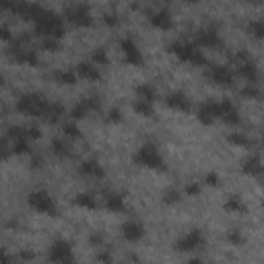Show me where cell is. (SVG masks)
Wrapping results in <instances>:
<instances>
[{"instance_id": "cell-39", "label": "cell", "mask_w": 264, "mask_h": 264, "mask_svg": "<svg viewBox=\"0 0 264 264\" xmlns=\"http://www.w3.org/2000/svg\"><path fill=\"white\" fill-rule=\"evenodd\" d=\"M0 264H13V256L5 248H0Z\"/></svg>"}, {"instance_id": "cell-33", "label": "cell", "mask_w": 264, "mask_h": 264, "mask_svg": "<svg viewBox=\"0 0 264 264\" xmlns=\"http://www.w3.org/2000/svg\"><path fill=\"white\" fill-rule=\"evenodd\" d=\"M43 48L48 52H58L60 50V39H56V37H43Z\"/></svg>"}, {"instance_id": "cell-23", "label": "cell", "mask_w": 264, "mask_h": 264, "mask_svg": "<svg viewBox=\"0 0 264 264\" xmlns=\"http://www.w3.org/2000/svg\"><path fill=\"white\" fill-rule=\"evenodd\" d=\"M52 153H54L56 157H70L72 155L70 145L64 139H54V141H52Z\"/></svg>"}, {"instance_id": "cell-19", "label": "cell", "mask_w": 264, "mask_h": 264, "mask_svg": "<svg viewBox=\"0 0 264 264\" xmlns=\"http://www.w3.org/2000/svg\"><path fill=\"white\" fill-rule=\"evenodd\" d=\"M74 72H76V76H83V78H87V81H99L101 78V70L93 62H81Z\"/></svg>"}, {"instance_id": "cell-14", "label": "cell", "mask_w": 264, "mask_h": 264, "mask_svg": "<svg viewBox=\"0 0 264 264\" xmlns=\"http://www.w3.org/2000/svg\"><path fill=\"white\" fill-rule=\"evenodd\" d=\"M64 116H66L64 105H62V103H58V101H50L41 118H43L46 122H50V124H56V122H60Z\"/></svg>"}, {"instance_id": "cell-25", "label": "cell", "mask_w": 264, "mask_h": 264, "mask_svg": "<svg viewBox=\"0 0 264 264\" xmlns=\"http://www.w3.org/2000/svg\"><path fill=\"white\" fill-rule=\"evenodd\" d=\"M132 110H135L139 116L149 118V116H153V103L143 101V99H135V103H132Z\"/></svg>"}, {"instance_id": "cell-16", "label": "cell", "mask_w": 264, "mask_h": 264, "mask_svg": "<svg viewBox=\"0 0 264 264\" xmlns=\"http://www.w3.org/2000/svg\"><path fill=\"white\" fill-rule=\"evenodd\" d=\"M103 206L112 210V213H122V210L126 208V202L122 198V194L118 192H105L103 194Z\"/></svg>"}, {"instance_id": "cell-22", "label": "cell", "mask_w": 264, "mask_h": 264, "mask_svg": "<svg viewBox=\"0 0 264 264\" xmlns=\"http://www.w3.org/2000/svg\"><path fill=\"white\" fill-rule=\"evenodd\" d=\"M54 78H56V83H60V85H74L76 83V72L68 70V68H60V70L54 72Z\"/></svg>"}, {"instance_id": "cell-26", "label": "cell", "mask_w": 264, "mask_h": 264, "mask_svg": "<svg viewBox=\"0 0 264 264\" xmlns=\"http://www.w3.org/2000/svg\"><path fill=\"white\" fill-rule=\"evenodd\" d=\"M62 132H64V139H78L81 137V130H78V124L74 120H66L62 124Z\"/></svg>"}, {"instance_id": "cell-24", "label": "cell", "mask_w": 264, "mask_h": 264, "mask_svg": "<svg viewBox=\"0 0 264 264\" xmlns=\"http://www.w3.org/2000/svg\"><path fill=\"white\" fill-rule=\"evenodd\" d=\"M78 206H83V208H97V204H99V200L95 198V194H89V192H83V194H78L76 196V200H74Z\"/></svg>"}, {"instance_id": "cell-17", "label": "cell", "mask_w": 264, "mask_h": 264, "mask_svg": "<svg viewBox=\"0 0 264 264\" xmlns=\"http://www.w3.org/2000/svg\"><path fill=\"white\" fill-rule=\"evenodd\" d=\"M78 173L89 178V180H101L105 175L103 167L97 163V161H83L81 165H78Z\"/></svg>"}, {"instance_id": "cell-28", "label": "cell", "mask_w": 264, "mask_h": 264, "mask_svg": "<svg viewBox=\"0 0 264 264\" xmlns=\"http://www.w3.org/2000/svg\"><path fill=\"white\" fill-rule=\"evenodd\" d=\"M225 208L227 210H231V213H244V210H246V204L242 202V198L240 196H229L227 198V202H225Z\"/></svg>"}, {"instance_id": "cell-9", "label": "cell", "mask_w": 264, "mask_h": 264, "mask_svg": "<svg viewBox=\"0 0 264 264\" xmlns=\"http://www.w3.org/2000/svg\"><path fill=\"white\" fill-rule=\"evenodd\" d=\"M120 50H122V54H124V60L126 64H132V66H143L145 58H143V52L139 50L137 41L132 39V37H124L120 41Z\"/></svg>"}, {"instance_id": "cell-13", "label": "cell", "mask_w": 264, "mask_h": 264, "mask_svg": "<svg viewBox=\"0 0 264 264\" xmlns=\"http://www.w3.org/2000/svg\"><path fill=\"white\" fill-rule=\"evenodd\" d=\"M122 235H124V240L137 244V242H141L143 237H145V227H143V223L137 221V219H128V221L122 225Z\"/></svg>"}, {"instance_id": "cell-36", "label": "cell", "mask_w": 264, "mask_h": 264, "mask_svg": "<svg viewBox=\"0 0 264 264\" xmlns=\"http://www.w3.org/2000/svg\"><path fill=\"white\" fill-rule=\"evenodd\" d=\"M227 240H229L231 244H235V246H240V244L244 242V237L240 235V231H237V229H233V231L227 233Z\"/></svg>"}, {"instance_id": "cell-6", "label": "cell", "mask_w": 264, "mask_h": 264, "mask_svg": "<svg viewBox=\"0 0 264 264\" xmlns=\"http://www.w3.org/2000/svg\"><path fill=\"white\" fill-rule=\"evenodd\" d=\"M64 17L68 23L76 25V27H89L93 23V17H91L87 5H68L64 11Z\"/></svg>"}, {"instance_id": "cell-12", "label": "cell", "mask_w": 264, "mask_h": 264, "mask_svg": "<svg viewBox=\"0 0 264 264\" xmlns=\"http://www.w3.org/2000/svg\"><path fill=\"white\" fill-rule=\"evenodd\" d=\"M165 103L169 105L171 110L182 112V114H188V112L192 110V101L188 99L186 93H182V91H173V93H169V95L165 97Z\"/></svg>"}, {"instance_id": "cell-31", "label": "cell", "mask_w": 264, "mask_h": 264, "mask_svg": "<svg viewBox=\"0 0 264 264\" xmlns=\"http://www.w3.org/2000/svg\"><path fill=\"white\" fill-rule=\"evenodd\" d=\"M180 198H182V192L178 188H167L163 192V202L165 204H175V202H180Z\"/></svg>"}, {"instance_id": "cell-15", "label": "cell", "mask_w": 264, "mask_h": 264, "mask_svg": "<svg viewBox=\"0 0 264 264\" xmlns=\"http://www.w3.org/2000/svg\"><path fill=\"white\" fill-rule=\"evenodd\" d=\"M237 72L246 78L248 85H258V81H260V70H258V66L252 60L242 62L240 66H237Z\"/></svg>"}, {"instance_id": "cell-21", "label": "cell", "mask_w": 264, "mask_h": 264, "mask_svg": "<svg viewBox=\"0 0 264 264\" xmlns=\"http://www.w3.org/2000/svg\"><path fill=\"white\" fill-rule=\"evenodd\" d=\"M155 97H157V91H155V87H153L151 83H141V85L137 87V99H143V101L153 103Z\"/></svg>"}, {"instance_id": "cell-11", "label": "cell", "mask_w": 264, "mask_h": 264, "mask_svg": "<svg viewBox=\"0 0 264 264\" xmlns=\"http://www.w3.org/2000/svg\"><path fill=\"white\" fill-rule=\"evenodd\" d=\"M149 23L153 25V27L161 29V31H167L173 27V17L167 9H159V11H151L149 13Z\"/></svg>"}, {"instance_id": "cell-7", "label": "cell", "mask_w": 264, "mask_h": 264, "mask_svg": "<svg viewBox=\"0 0 264 264\" xmlns=\"http://www.w3.org/2000/svg\"><path fill=\"white\" fill-rule=\"evenodd\" d=\"M194 41H196L194 43L196 48H215V50L223 48V39H221L219 31L215 27H202V29H198L196 35H194Z\"/></svg>"}, {"instance_id": "cell-41", "label": "cell", "mask_w": 264, "mask_h": 264, "mask_svg": "<svg viewBox=\"0 0 264 264\" xmlns=\"http://www.w3.org/2000/svg\"><path fill=\"white\" fill-rule=\"evenodd\" d=\"M0 39H13V33L9 29V25H0Z\"/></svg>"}, {"instance_id": "cell-42", "label": "cell", "mask_w": 264, "mask_h": 264, "mask_svg": "<svg viewBox=\"0 0 264 264\" xmlns=\"http://www.w3.org/2000/svg\"><path fill=\"white\" fill-rule=\"evenodd\" d=\"M206 184H208V186H217V184H219V175L217 173H208L206 175Z\"/></svg>"}, {"instance_id": "cell-10", "label": "cell", "mask_w": 264, "mask_h": 264, "mask_svg": "<svg viewBox=\"0 0 264 264\" xmlns=\"http://www.w3.org/2000/svg\"><path fill=\"white\" fill-rule=\"evenodd\" d=\"M202 244H204L202 231H200V229H192V231H188L186 235L180 237L178 244H175V248H178L180 252H190V250H198Z\"/></svg>"}, {"instance_id": "cell-2", "label": "cell", "mask_w": 264, "mask_h": 264, "mask_svg": "<svg viewBox=\"0 0 264 264\" xmlns=\"http://www.w3.org/2000/svg\"><path fill=\"white\" fill-rule=\"evenodd\" d=\"M48 103H50V99H46L39 93H25V95H21L17 99V110L21 114H25V116H37V118H41L43 112H46V108H48Z\"/></svg>"}, {"instance_id": "cell-35", "label": "cell", "mask_w": 264, "mask_h": 264, "mask_svg": "<svg viewBox=\"0 0 264 264\" xmlns=\"http://www.w3.org/2000/svg\"><path fill=\"white\" fill-rule=\"evenodd\" d=\"M97 260H99L101 264H114L112 252H108V250H99V254H97Z\"/></svg>"}, {"instance_id": "cell-4", "label": "cell", "mask_w": 264, "mask_h": 264, "mask_svg": "<svg viewBox=\"0 0 264 264\" xmlns=\"http://www.w3.org/2000/svg\"><path fill=\"white\" fill-rule=\"evenodd\" d=\"M48 260L52 264H76L74 252H72V248H70V244L66 240H56L50 246Z\"/></svg>"}, {"instance_id": "cell-40", "label": "cell", "mask_w": 264, "mask_h": 264, "mask_svg": "<svg viewBox=\"0 0 264 264\" xmlns=\"http://www.w3.org/2000/svg\"><path fill=\"white\" fill-rule=\"evenodd\" d=\"M122 120V112L120 110H110V114H108V122H120Z\"/></svg>"}, {"instance_id": "cell-37", "label": "cell", "mask_w": 264, "mask_h": 264, "mask_svg": "<svg viewBox=\"0 0 264 264\" xmlns=\"http://www.w3.org/2000/svg\"><path fill=\"white\" fill-rule=\"evenodd\" d=\"M103 23L105 25H110V27H114V25H118L120 23V17H118V13H108L103 17Z\"/></svg>"}, {"instance_id": "cell-18", "label": "cell", "mask_w": 264, "mask_h": 264, "mask_svg": "<svg viewBox=\"0 0 264 264\" xmlns=\"http://www.w3.org/2000/svg\"><path fill=\"white\" fill-rule=\"evenodd\" d=\"M217 120V114H215V99H208L204 101L200 108H198V122H202L204 126L213 124Z\"/></svg>"}, {"instance_id": "cell-3", "label": "cell", "mask_w": 264, "mask_h": 264, "mask_svg": "<svg viewBox=\"0 0 264 264\" xmlns=\"http://www.w3.org/2000/svg\"><path fill=\"white\" fill-rule=\"evenodd\" d=\"M135 161L143 167H149V169H165L163 165V157L159 155V151H157L155 145L147 143L139 149V153L135 155Z\"/></svg>"}, {"instance_id": "cell-8", "label": "cell", "mask_w": 264, "mask_h": 264, "mask_svg": "<svg viewBox=\"0 0 264 264\" xmlns=\"http://www.w3.org/2000/svg\"><path fill=\"white\" fill-rule=\"evenodd\" d=\"M206 76H208V81H213L217 85H223V87H231L233 78H235L231 68L221 66V64H206Z\"/></svg>"}, {"instance_id": "cell-29", "label": "cell", "mask_w": 264, "mask_h": 264, "mask_svg": "<svg viewBox=\"0 0 264 264\" xmlns=\"http://www.w3.org/2000/svg\"><path fill=\"white\" fill-rule=\"evenodd\" d=\"M91 62L99 68V66H105V64H108L110 62V56H108V52H105L103 48H97L95 52H93V54H91Z\"/></svg>"}, {"instance_id": "cell-38", "label": "cell", "mask_w": 264, "mask_h": 264, "mask_svg": "<svg viewBox=\"0 0 264 264\" xmlns=\"http://www.w3.org/2000/svg\"><path fill=\"white\" fill-rule=\"evenodd\" d=\"M186 194H188V196H198V194H200V186H198V182L188 184V186H186Z\"/></svg>"}, {"instance_id": "cell-1", "label": "cell", "mask_w": 264, "mask_h": 264, "mask_svg": "<svg viewBox=\"0 0 264 264\" xmlns=\"http://www.w3.org/2000/svg\"><path fill=\"white\" fill-rule=\"evenodd\" d=\"M169 52L175 54L182 62H188V64H194V66H206V56L202 54V50L196 48L192 41H186V39H175L169 43Z\"/></svg>"}, {"instance_id": "cell-32", "label": "cell", "mask_w": 264, "mask_h": 264, "mask_svg": "<svg viewBox=\"0 0 264 264\" xmlns=\"http://www.w3.org/2000/svg\"><path fill=\"white\" fill-rule=\"evenodd\" d=\"M242 95L244 97H248V99H260V87L258 85H248L246 83V87H244V91H242Z\"/></svg>"}, {"instance_id": "cell-34", "label": "cell", "mask_w": 264, "mask_h": 264, "mask_svg": "<svg viewBox=\"0 0 264 264\" xmlns=\"http://www.w3.org/2000/svg\"><path fill=\"white\" fill-rule=\"evenodd\" d=\"M11 147L7 145V141L5 139H0V161H5V159H9V157H11Z\"/></svg>"}, {"instance_id": "cell-20", "label": "cell", "mask_w": 264, "mask_h": 264, "mask_svg": "<svg viewBox=\"0 0 264 264\" xmlns=\"http://www.w3.org/2000/svg\"><path fill=\"white\" fill-rule=\"evenodd\" d=\"M244 171L248 175H254V178H260L262 175V161H260V155H252L244 161Z\"/></svg>"}, {"instance_id": "cell-43", "label": "cell", "mask_w": 264, "mask_h": 264, "mask_svg": "<svg viewBox=\"0 0 264 264\" xmlns=\"http://www.w3.org/2000/svg\"><path fill=\"white\" fill-rule=\"evenodd\" d=\"M188 264H206V262H204V260H200V258H192Z\"/></svg>"}, {"instance_id": "cell-30", "label": "cell", "mask_w": 264, "mask_h": 264, "mask_svg": "<svg viewBox=\"0 0 264 264\" xmlns=\"http://www.w3.org/2000/svg\"><path fill=\"white\" fill-rule=\"evenodd\" d=\"M248 33H252L254 37H262V35H264V21H262V19L250 21V23H248Z\"/></svg>"}, {"instance_id": "cell-5", "label": "cell", "mask_w": 264, "mask_h": 264, "mask_svg": "<svg viewBox=\"0 0 264 264\" xmlns=\"http://www.w3.org/2000/svg\"><path fill=\"white\" fill-rule=\"evenodd\" d=\"M29 204L37 210V213H43V215H52L56 217L58 215V206L54 202V198H52L48 192L43 190H35L29 194Z\"/></svg>"}, {"instance_id": "cell-27", "label": "cell", "mask_w": 264, "mask_h": 264, "mask_svg": "<svg viewBox=\"0 0 264 264\" xmlns=\"http://www.w3.org/2000/svg\"><path fill=\"white\" fill-rule=\"evenodd\" d=\"M227 141L235 147H250L252 141L248 139V135H244V132H231V135H227Z\"/></svg>"}, {"instance_id": "cell-44", "label": "cell", "mask_w": 264, "mask_h": 264, "mask_svg": "<svg viewBox=\"0 0 264 264\" xmlns=\"http://www.w3.org/2000/svg\"><path fill=\"white\" fill-rule=\"evenodd\" d=\"M3 85H5V74L0 72V87H3Z\"/></svg>"}]
</instances>
